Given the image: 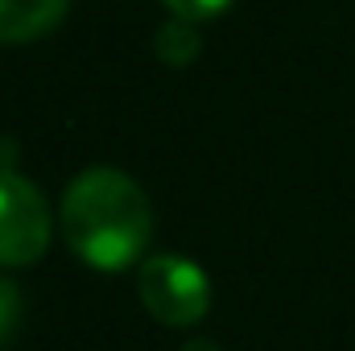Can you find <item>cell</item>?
I'll return each mask as SVG.
<instances>
[{
    "instance_id": "obj_5",
    "label": "cell",
    "mask_w": 355,
    "mask_h": 351,
    "mask_svg": "<svg viewBox=\"0 0 355 351\" xmlns=\"http://www.w3.org/2000/svg\"><path fill=\"white\" fill-rule=\"evenodd\" d=\"M153 50L166 58V62H190L194 54H198V29H194V21H186V17H174V21H162V29L153 33Z\"/></svg>"
},
{
    "instance_id": "obj_7",
    "label": "cell",
    "mask_w": 355,
    "mask_h": 351,
    "mask_svg": "<svg viewBox=\"0 0 355 351\" xmlns=\"http://www.w3.org/2000/svg\"><path fill=\"white\" fill-rule=\"evenodd\" d=\"M174 8V17H186V21H202V17H215L227 0H166Z\"/></svg>"
},
{
    "instance_id": "obj_6",
    "label": "cell",
    "mask_w": 355,
    "mask_h": 351,
    "mask_svg": "<svg viewBox=\"0 0 355 351\" xmlns=\"http://www.w3.org/2000/svg\"><path fill=\"white\" fill-rule=\"evenodd\" d=\"M17 323H21V293L8 277H0V343H8Z\"/></svg>"
},
{
    "instance_id": "obj_3",
    "label": "cell",
    "mask_w": 355,
    "mask_h": 351,
    "mask_svg": "<svg viewBox=\"0 0 355 351\" xmlns=\"http://www.w3.org/2000/svg\"><path fill=\"white\" fill-rule=\"evenodd\" d=\"M50 244V211L37 186L0 170V264H33Z\"/></svg>"
},
{
    "instance_id": "obj_4",
    "label": "cell",
    "mask_w": 355,
    "mask_h": 351,
    "mask_svg": "<svg viewBox=\"0 0 355 351\" xmlns=\"http://www.w3.org/2000/svg\"><path fill=\"white\" fill-rule=\"evenodd\" d=\"M67 0H0V42H25L54 29Z\"/></svg>"
},
{
    "instance_id": "obj_1",
    "label": "cell",
    "mask_w": 355,
    "mask_h": 351,
    "mask_svg": "<svg viewBox=\"0 0 355 351\" xmlns=\"http://www.w3.org/2000/svg\"><path fill=\"white\" fill-rule=\"evenodd\" d=\"M153 215L145 190L112 166H91L71 178L62 194V232L79 261L91 268H124L141 257Z\"/></svg>"
},
{
    "instance_id": "obj_2",
    "label": "cell",
    "mask_w": 355,
    "mask_h": 351,
    "mask_svg": "<svg viewBox=\"0 0 355 351\" xmlns=\"http://www.w3.org/2000/svg\"><path fill=\"white\" fill-rule=\"evenodd\" d=\"M141 302L166 327H194L211 310V281L186 257H149L141 264Z\"/></svg>"
},
{
    "instance_id": "obj_8",
    "label": "cell",
    "mask_w": 355,
    "mask_h": 351,
    "mask_svg": "<svg viewBox=\"0 0 355 351\" xmlns=\"http://www.w3.org/2000/svg\"><path fill=\"white\" fill-rule=\"evenodd\" d=\"M182 351H219V348H215L211 339H190V343H186Z\"/></svg>"
}]
</instances>
